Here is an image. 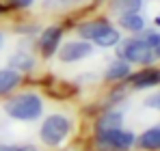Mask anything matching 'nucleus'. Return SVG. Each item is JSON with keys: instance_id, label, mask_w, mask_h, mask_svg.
<instances>
[{"instance_id": "obj_1", "label": "nucleus", "mask_w": 160, "mask_h": 151, "mask_svg": "<svg viewBox=\"0 0 160 151\" xmlns=\"http://www.w3.org/2000/svg\"><path fill=\"white\" fill-rule=\"evenodd\" d=\"M4 110L15 121H32L41 114L43 104L35 93H22V95H15V97H11L7 101Z\"/></svg>"}, {"instance_id": "obj_2", "label": "nucleus", "mask_w": 160, "mask_h": 151, "mask_svg": "<svg viewBox=\"0 0 160 151\" xmlns=\"http://www.w3.org/2000/svg\"><path fill=\"white\" fill-rule=\"evenodd\" d=\"M136 143V136L128 129H98V147L102 151H126Z\"/></svg>"}, {"instance_id": "obj_3", "label": "nucleus", "mask_w": 160, "mask_h": 151, "mask_svg": "<svg viewBox=\"0 0 160 151\" xmlns=\"http://www.w3.org/2000/svg\"><path fill=\"white\" fill-rule=\"evenodd\" d=\"M117 56L126 63H136V65H149L156 56L152 48L143 41V39H123L119 43Z\"/></svg>"}, {"instance_id": "obj_4", "label": "nucleus", "mask_w": 160, "mask_h": 151, "mask_svg": "<svg viewBox=\"0 0 160 151\" xmlns=\"http://www.w3.org/2000/svg\"><path fill=\"white\" fill-rule=\"evenodd\" d=\"M69 129H72V123H69L67 117H63V114H50V117L43 121L39 136H41V140H43L48 147H56V145H61V143L67 138Z\"/></svg>"}, {"instance_id": "obj_5", "label": "nucleus", "mask_w": 160, "mask_h": 151, "mask_svg": "<svg viewBox=\"0 0 160 151\" xmlns=\"http://www.w3.org/2000/svg\"><path fill=\"white\" fill-rule=\"evenodd\" d=\"M91 52H93V48L87 41H69L58 50V58L63 63H76V61H82V58L91 56Z\"/></svg>"}, {"instance_id": "obj_6", "label": "nucleus", "mask_w": 160, "mask_h": 151, "mask_svg": "<svg viewBox=\"0 0 160 151\" xmlns=\"http://www.w3.org/2000/svg\"><path fill=\"white\" fill-rule=\"evenodd\" d=\"M61 28H48L43 35H41V39H39V50L41 54L46 56V58H50L54 54V50L58 48V41H61Z\"/></svg>"}, {"instance_id": "obj_7", "label": "nucleus", "mask_w": 160, "mask_h": 151, "mask_svg": "<svg viewBox=\"0 0 160 151\" xmlns=\"http://www.w3.org/2000/svg\"><path fill=\"white\" fill-rule=\"evenodd\" d=\"M136 145L141 149H149V151H156L160 149V123L149 129H145L138 138H136Z\"/></svg>"}, {"instance_id": "obj_8", "label": "nucleus", "mask_w": 160, "mask_h": 151, "mask_svg": "<svg viewBox=\"0 0 160 151\" xmlns=\"http://www.w3.org/2000/svg\"><path fill=\"white\" fill-rule=\"evenodd\" d=\"M160 84V71L158 69H143L136 76H132V86L134 89H149Z\"/></svg>"}, {"instance_id": "obj_9", "label": "nucleus", "mask_w": 160, "mask_h": 151, "mask_svg": "<svg viewBox=\"0 0 160 151\" xmlns=\"http://www.w3.org/2000/svg\"><path fill=\"white\" fill-rule=\"evenodd\" d=\"M20 84V71L15 69H0V95L13 91Z\"/></svg>"}, {"instance_id": "obj_10", "label": "nucleus", "mask_w": 160, "mask_h": 151, "mask_svg": "<svg viewBox=\"0 0 160 151\" xmlns=\"http://www.w3.org/2000/svg\"><path fill=\"white\" fill-rule=\"evenodd\" d=\"M106 26H108V24L104 22V20L87 22V24H82V26L78 28V35L82 37V39H93V41H95V37H98V35H100V32H102Z\"/></svg>"}, {"instance_id": "obj_11", "label": "nucleus", "mask_w": 160, "mask_h": 151, "mask_svg": "<svg viewBox=\"0 0 160 151\" xmlns=\"http://www.w3.org/2000/svg\"><path fill=\"white\" fill-rule=\"evenodd\" d=\"M9 65H11L15 71H30V69L35 67V61H32V56H28L26 52H18V54L11 56Z\"/></svg>"}, {"instance_id": "obj_12", "label": "nucleus", "mask_w": 160, "mask_h": 151, "mask_svg": "<svg viewBox=\"0 0 160 151\" xmlns=\"http://www.w3.org/2000/svg\"><path fill=\"white\" fill-rule=\"evenodd\" d=\"M119 24L123 26L126 30H130V32H141L143 26H145V22H143V17H141L138 13H123V15L119 17Z\"/></svg>"}, {"instance_id": "obj_13", "label": "nucleus", "mask_w": 160, "mask_h": 151, "mask_svg": "<svg viewBox=\"0 0 160 151\" xmlns=\"http://www.w3.org/2000/svg\"><path fill=\"white\" fill-rule=\"evenodd\" d=\"M143 7V0H112L110 9L115 13H138V9Z\"/></svg>"}, {"instance_id": "obj_14", "label": "nucleus", "mask_w": 160, "mask_h": 151, "mask_svg": "<svg viewBox=\"0 0 160 151\" xmlns=\"http://www.w3.org/2000/svg\"><path fill=\"white\" fill-rule=\"evenodd\" d=\"M130 76V65L126 61H117L106 69V80H123Z\"/></svg>"}, {"instance_id": "obj_15", "label": "nucleus", "mask_w": 160, "mask_h": 151, "mask_svg": "<svg viewBox=\"0 0 160 151\" xmlns=\"http://www.w3.org/2000/svg\"><path fill=\"white\" fill-rule=\"evenodd\" d=\"M121 123H123V114L121 112H106L98 121V129H115V127H121Z\"/></svg>"}, {"instance_id": "obj_16", "label": "nucleus", "mask_w": 160, "mask_h": 151, "mask_svg": "<svg viewBox=\"0 0 160 151\" xmlns=\"http://www.w3.org/2000/svg\"><path fill=\"white\" fill-rule=\"evenodd\" d=\"M95 41H98V46H102V48H110V46L119 43V32H117L115 28L106 26V28L95 37Z\"/></svg>"}, {"instance_id": "obj_17", "label": "nucleus", "mask_w": 160, "mask_h": 151, "mask_svg": "<svg viewBox=\"0 0 160 151\" xmlns=\"http://www.w3.org/2000/svg\"><path fill=\"white\" fill-rule=\"evenodd\" d=\"M78 2L80 0H46V9H63V7H72Z\"/></svg>"}, {"instance_id": "obj_18", "label": "nucleus", "mask_w": 160, "mask_h": 151, "mask_svg": "<svg viewBox=\"0 0 160 151\" xmlns=\"http://www.w3.org/2000/svg\"><path fill=\"white\" fill-rule=\"evenodd\" d=\"M145 106H147V108H154V110H160V91L154 93V95H149V97L145 100Z\"/></svg>"}, {"instance_id": "obj_19", "label": "nucleus", "mask_w": 160, "mask_h": 151, "mask_svg": "<svg viewBox=\"0 0 160 151\" xmlns=\"http://www.w3.org/2000/svg\"><path fill=\"white\" fill-rule=\"evenodd\" d=\"M11 4H15V7H28V4H32V0H11Z\"/></svg>"}, {"instance_id": "obj_20", "label": "nucleus", "mask_w": 160, "mask_h": 151, "mask_svg": "<svg viewBox=\"0 0 160 151\" xmlns=\"http://www.w3.org/2000/svg\"><path fill=\"white\" fill-rule=\"evenodd\" d=\"M18 151H39L35 145H22V147H18Z\"/></svg>"}, {"instance_id": "obj_21", "label": "nucleus", "mask_w": 160, "mask_h": 151, "mask_svg": "<svg viewBox=\"0 0 160 151\" xmlns=\"http://www.w3.org/2000/svg\"><path fill=\"white\" fill-rule=\"evenodd\" d=\"M0 151H18V147H11V145H2L0 143Z\"/></svg>"}, {"instance_id": "obj_22", "label": "nucleus", "mask_w": 160, "mask_h": 151, "mask_svg": "<svg viewBox=\"0 0 160 151\" xmlns=\"http://www.w3.org/2000/svg\"><path fill=\"white\" fill-rule=\"evenodd\" d=\"M152 52H154V56H158V58H160V39H158V43L152 48Z\"/></svg>"}, {"instance_id": "obj_23", "label": "nucleus", "mask_w": 160, "mask_h": 151, "mask_svg": "<svg viewBox=\"0 0 160 151\" xmlns=\"http://www.w3.org/2000/svg\"><path fill=\"white\" fill-rule=\"evenodd\" d=\"M0 46H2V35H0Z\"/></svg>"}, {"instance_id": "obj_24", "label": "nucleus", "mask_w": 160, "mask_h": 151, "mask_svg": "<svg viewBox=\"0 0 160 151\" xmlns=\"http://www.w3.org/2000/svg\"><path fill=\"white\" fill-rule=\"evenodd\" d=\"M0 11H2V9H0Z\"/></svg>"}]
</instances>
